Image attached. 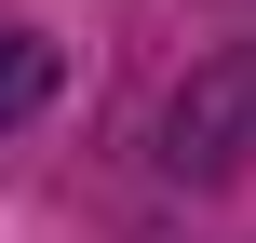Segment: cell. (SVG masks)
Masks as SVG:
<instances>
[{"label": "cell", "instance_id": "1", "mask_svg": "<svg viewBox=\"0 0 256 243\" xmlns=\"http://www.w3.org/2000/svg\"><path fill=\"white\" fill-rule=\"evenodd\" d=\"M256 162V41L243 54H216V68H189V95L162 108V176H243Z\"/></svg>", "mask_w": 256, "mask_h": 243}, {"label": "cell", "instance_id": "2", "mask_svg": "<svg viewBox=\"0 0 256 243\" xmlns=\"http://www.w3.org/2000/svg\"><path fill=\"white\" fill-rule=\"evenodd\" d=\"M40 95H54V41H40V27H14V41H0V122H27Z\"/></svg>", "mask_w": 256, "mask_h": 243}]
</instances>
